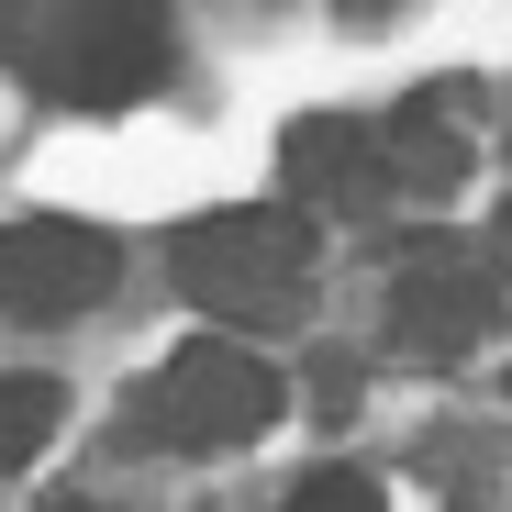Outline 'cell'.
Returning a JSON list of instances; mask_svg holds the SVG:
<instances>
[{
    "label": "cell",
    "mask_w": 512,
    "mask_h": 512,
    "mask_svg": "<svg viewBox=\"0 0 512 512\" xmlns=\"http://www.w3.org/2000/svg\"><path fill=\"white\" fill-rule=\"evenodd\" d=\"M167 268L179 290L234 334V323H301L312 301V212L290 201H234V212H201L167 234Z\"/></svg>",
    "instance_id": "obj_1"
},
{
    "label": "cell",
    "mask_w": 512,
    "mask_h": 512,
    "mask_svg": "<svg viewBox=\"0 0 512 512\" xmlns=\"http://www.w3.org/2000/svg\"><path fill=\"white\" fill-rule=\"evenodd\" d=\"M290 412V379L245 346V334H190L167 346L134 390V435L145 446H179V457H223V446H256L268 423Z\"/></svg>",
    "instance_id": "obj_2"
},
{
    "label": "cell",
    "mask_w": 512,
    "mask_h": 512,
    "mask_svg": "<svg viewBox=\"0 0 512 512\" xmlns=\"http://www.w3.org/2000/svg\"><path fill=\"white\" fill-rule=\"evenodd\" d=\"M23 56L67 112H123L167 78V0H45Z\"/></svg>",
    "instance_id": "obj_3"
},
{
    "label": "cell",
    "mask_w": 512,
    "mask_h": 512,
    "mask_svg": "<svg viewBox=\"0 0 512 512\" xmlns=\"http://www.w3.org/2000/svg\"><path fill=\"white\" fill-rule=\"evenodd\" d=\"M112 279H123V245H112L101 223H67V212L0 223V312H23V323H67V312H90Z\"/></svg>",
    "instance_id": "obj_4"
},
{
    "label": "cell",
    "mask_w": 512,
    "mask_h": 512,
    "mask_svg": "<svg viewBox=\"0 0 512 512\" xmlns=\"http://www.w3.org/2000/svg\"><path fill=\"white\" fill-rule=\"evenodd\" d=\"M501 323V279L457 245H412L390 279V346L401 357H468L479 334Z\"/></svg>",
    "instance_id": "obj_5"
},
{
    "label": "cell",
    "mask_w": 512,
    "mask_h": 512,
    "mask_svg": "<svg viewBox=\"0 0 512 512\" xmlns=\"http://www.w3.org/2000/svg\"><path fill=\"white\" fill-rule=\"evenodd\" d=\"M279 179H290V212H379V201H390L379 123H357V112H301V123L279 134Z\"/></svg>",
    "instance_id": "obj_6"
},
{
    "label": "cell",
    "mask_w": 512,
    "mask_h": 512,
    "mask_svg": "<svg viewBox=\"0 0 512 512\" xmlns=\"http://www.w3.org/2000/svg\"><path fill=\"white\" fill-rule=\"evenodd\" d=\"M379 167H390V201H457L468 179V134L446 123V90H423L379 123Z\"/></svg>",
    "instance_id": "obj_7"
},
{
    "label": "cell",
    "mask_w": 512,
    "mask_h": 512,
    "mask_svg": "<svg viewBox=\"0 0 512 512\" xmlns=\"http://www.w3.org/2000/svg\"><path fill=\"white\" fill-rule=\"evenodd\" d=\"M56 423H67V390L56 379H0V468H34L45 446H56Z\"/></svg>",
    "instance_id": "obj_8"
},
{
    "label": "cell",
    "mask_w": 512,
    "mask_h": 512,
    "mask_svg": "<svg viewBox=\"0 0 512 512\" xmlns=\"http://www.w3.org/2000/svg\"><path fill=\"white\" fill-rule=\"evenodd\" d=\"M279 512H390V501H379V479H368V468H312Z\"/></svg>",
    "instance_id": "obj_9"
},
{
    "label": "cell",
    "mask_w": 512,
    "mask_h": 512,
    "mask_svg": "<svg viewBox=\"0 0 512 512\" xmlns=\"http://www.w3.org/2000/svg\"><path fill=\"white\" fill-rule=\"evenodd\" d=\"M34 23H45V0H0V45H34Z\"/></svg>",
    "instance_id": "obj_10"
},
{
    "label": "cell",
    "mask_w": 512,
    "mask_h": 512,
    "mask_svg": "<svg viewBox=\"0 0 512 512\" xmlns=\"http://www.w3.org/2000/svg\"><path fill=\"white\" fill-rule=\"evenodd\" d=\"M334 12H346V23H379V12H401V0H334Z\"/></svg>",
    "instance_id": "obj_11"
},
{
    "label": "cell",
    "mask_w": 512,
    "mask_h": 512,
    "mask_svg": "<svg viewBox=\"0 0 512 512\" xmlns=\"http://www.w3.org/2000/svg\"><path fill=\"white\" fill-rule=\"evenodd\" d=\"M45 512H112V501H90V490H56V501H45Z\"/></svg>",
    "instance_id": "obj_12"
},
{
    "label": "cell",
    "mask_w": 512,
    "mask_h": 512,
    "mask_svg": "<svg viewBox=\"0 0 512 512\" xmlns=\"http://www.w3.org/2000/svg\"><path fill=\"white\" fill-rule=\"evenodd\" d=\"M501 390H512V379H501Z\"/></svg>",
    "instance_id": "obj_13"
}]
</instances>
